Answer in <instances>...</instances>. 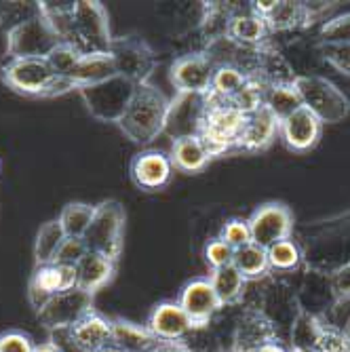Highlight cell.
<instances>
[{
  "label": "cell",
  "instance_id": "obj_1",
  "mask_svg": "<svg viewBox=\"0 0 350 352\" xmlns=\"http://www.w3.org/2000/svg\"><path fill=\"white\" fill-rule=\"evenodd\" d=\"M171 102L167 95L150 82L138 85L133 100L127 106L122 118L116 122L120 131L133 144H150L167 129Z\"/></svg>",
  "mask_w": 350,
  "mask_h": 352
},
{
  "label": "cell",
  "instance_id": "obj_2",
  "mask_svg": "<svg viewBox=\"0 0 350 352\" xmlns=\"http://www.w3.org/2000/svg\"><path fill=\"white\" fill-rule=\"evenodd\" d=\"M110 25H108V13L102 3H89V0H78L72 7L66 41L74 49H78L83 55H95V53H110L112 45Z\"/></svg>",
  "mask_w": 350,
  "mask_h": 352
},
{
  "label": "cell",
  "instance_id": "obj_3",
  "mask_svg": "<svg viewBox=\"0 0 350 352\" xmlns=\"http://www.w3.org/2000/svg\"><path fill=\"white\" fill-rule=\"evenodd\" d=\"M245 124V114L230 102L207 95V110L199 129V138L205 144L209 156H217L230 148H237L239 135Z\"/></svg>",
  "mask_w": 350,
  "mask_h": 352
},
{
  "label": "cell",
  "instance_id": "obj_4",
  "mask_svg": "<svg viewBox=\"0 0 350 352\" xmlns=\"http://www.w3.org/2000/svg\"><path fill=\"white\" fill-rule=\"evenodd\" d=\"M294 85L300 93L302 106L319 118L321 124L340 122L350 114V102L331 80L308 74V76H296Z\"/></svg>",
  "mask_w": 350,
  "mask_h": 352
},
{
  "label": "cell",
  "instance_id": "obj_5",
  "mask_svg": "<svg viewBox=\"0 0 350 352\" xmlns=\"http://www.w3.org/2000/svg\"><path fill=\"white\" fill-rule=\"evenodd\" d=\"M135 89H138L135 82L116 74L104 82L80 87L78 93H80L87 110L91 112V116H95L98 120H104V122H118L122 118L127 106H129V102L133 100Z\"/></svg>",
  "mask_w": 350,
  "mask_h": 352
},
{
  "label": "cell",
  "instance_id": "obj_6",
  "mask_svg": "<svg viewBox=\"0 0 350 352\" xmlns=\"http://www.w3.org/2000/svg\"><path fill=\"white\" fill-rule=\"evenodd\" d=\"M124 232V209L116 201H106L95 207L93 219L83 236L89 251L102 253L110 260H116L122 249Z\"/></svg>",
  "mask_w": 350,
  "mask_h": 352
},
{
  "label": "cell",
  "instance_id": "obj_7",
  "mask_svg": "<svg viewBox=\"0 0 350 352\" xmlns=\"http://www.w3.org/2000/svg\"><path fill=\"white\" fill-rule=\"evenodd\" d=\"M61 45V38L53 30L45 13L32 17L7 34L9 59H47V55Z\"/></svg>",
  "mask_w": 350,
  "mask_h": 352
},
{
  "label": "cell",
  "instance_id": "obj_8",
  "mask_svg": "<svg viewBox=\"0 0 350 352\" xmlns=\"http://www.w3.org/2000/svg\"><path fill=\"white\" fill-rule=\"evenodd\" d=\"M91 312H93V294L80 289V287H74V289L55 294L39 310V321L49 331L70 329Z\"/></svg>",
  "mask_w": 350,
  "mask_h": 352
},
{
  "label": "cell",
  "instance_id": "obj_9",
  "mask_svg": "<svg viewBox=\"0 0 350 352\" xmlns=\"http://www.w3.org/2000/svg\"><path fill=\"white\" fill-rule=\"evenodd\" d=\"M110 55L114 59L116 74L135 85L148 82L150 74L156 68V55L148 43L135 36L114 38L110 45Z\"/></svg>",
  "mask_w": 350,
  "mask_h": 352
},
{
  "label": "cell",
  "instance_id": "obj_10",
  "mask_svg": "<svg viewBox=\"0 0 350 352\" xmlns=\"http://www.w3.org/2000/svg\"><path fill=\"white\" fill-rule=\"evenodd\" d=\"M57 74L47 59H7L3 66L5 85L30 98H45Z\"/></svg>",
  "mask_w": 350,
  "mask_h": 352
},
{
  "label": "cell",
  "instance_id": "obj_11",
  "mask_svg": "<svg viewBox=\"0 0 350 352\" xmlns=\"http://www.w3.org/2000/svg\"><path fill=\"white\" fill-rule=\"evenodd\" d=\"M247 221L251 230V243L262 249H270L278 241L289 239L294 228L292 211L281 203L262 205Z\"/></svg>",
  "mask_w": 350,
  "mask_h": 352
},
{
  "label": "cell",
  "instance_id": "obj_12",
  "mask_svg": "<svg viewBox=\"0 0 350 352\" xmlns=\"http://www.w3.org/2000/svg\"><path fill=\"white\" fill-rule=\"evenodd\" d=\"M215 68L203 53L182 55L171 66V82L177 93L207 95L211 91V78Z\"/></svg>",
  "mask_w": 350,
  "mask_h": 352
},
{
  "label": "cell",
  "instance_id": "obj_13",
  "mask_svg": "<svg viewBox=\"0 0 350 352\" xmlns=\"http://www.w3.org/2000/svg\"><path fill=\"white\" fill-rule=\"evenodd\" d=\"M207 95L177 93V100L171 102L165 131L171 133L175 140L188 138V135H199L201 122L207 110Z\"/></svg>",
  "mask_w": 350,
  "mask_h": 352
},
{
  "label": "cell",
  "instance_id": "obj_14",
  "mask_svg": "<svg viewBox=\"0 0 350 352\" xmlns=\"http://www.w3.org/2000/svg\"><path fill=\"white\" fill-rule=\"evenodd\" d=\"M182 310L190 318L193 327H203L209 323V318L219 310L221 302L213 289V285L209 278H195L188 285H184V289L179 294Z\"/></svg>",
  "mask_w": 350,
  "mask_h": 352
},
{
  "label": "cell",
  "instance_id": "obj_15",
  "mask_svg": "<svg viewBox=\"0 0 350 352\" xmlns=\"http://www.w3.org/2000/svg\"><path fill=\"white\" fill-rule=\"evenodd\" d=\"M173 175L171 158L158 150L140 152L131 161V179L140 190L156 192L169 184Z\"/></svg>",
  "mask_w": 350,
  "mask_h": 352
},
{
  "label": "cell",
  "instance_id": "obj_16",
  "mask_svg": "<svg viewBox=\"0 0 350 352\" xmlns=\"http://www.w3.org/2000/svg\"><path fill=\"white\" fill-rule=\"evenodd\" d=\"M321 120L316 118L310 110L304 106L296 110L292 116L283 118L278 122V133L289 150L294 152H308L310 148L316 146L321 138Z\"/></svg>",
  "mask_w": 350,
  "mask_h": 352
},
{
  "label": "cell",
  "instance_id": "obj_17",
  "mask_svg": "<svg viewBox=\"0 0 350 352\" xmlns=\"http://www.w3.org/2000/svg\"><path fill=\"white\" fill-rule=\"evenodd\" d=\"M146 329L156 342H177L193 329V323L177 302H163L150 312Z\"/></svg>",
  "mask_w": 350,
  "mask_h": 352
},
{
  "label": "cell",
  "instance_id": "obj_18",
  "mask_svg": "<svg viewBox=\"0 0 350 352\" xmlns=\"http://www.w3.org/2000/svg\"><path fill=\"white\" fill-rule=\"evenodd\" d=\"M276 133H278V120L268 108H260L251 114H245V124L239 135L237 148L249 152L264 150L266 146H270Z\"/></svg>",
  "mask_w": 350,
  "mask_h": 352
},
{
  "label": "cell",
  "instance_id": "obj_19",
  "mask_svg": "<svg viewBox=\"0 0 350 352\" xmlns=\"http://www.w3.org/2000/svg\"><path fill=\"white\" fill-rule=\"evenodd\" d=\"M70 336H72L76 352H98L100 348L110 344L112 323L106 321L104 316L91 312L80 323L70 327Z\"/></svg>",
  "mask_w": 350,
  "mask_h": 352
},
{
  "label": "cell",
  "instance_id": "obj_20",
  "mask_svg": "<svg viewBox=\"0 0 350 352\" xmlns=\"http://www.w3.org/2000/svg\"><path fill=\"white\" fill-rule=\"evenodd\" d=\"M114 274V260L106 258L102 253L87 251L85 258L76 264V287L95 294L98 289L112 278Z\"/></svg>",
  "mask_w": 350,
  "mask_h": 352
},
{
  "label": "cell",
  "instance_id": "obj_21",
  "mask_svg": "<svg viewBox=\"0 0 350 352\" xmlns=\"http://www.w3.org/2000/svg\"><path fill=\"white\" fill-rule=\"evenodd\" d=\"M268 344H276L272 323L266 321V318L258 312L247 314L237 329V342H234L237 352H253V350L268 346Z\"/></svg>",
  "mask_w": 350,
  "mask_h": 352
},
{
  "label": "cell",
  "instance_id": "obj_22",
  "mask_svg": "<svg viewBox=\"0 0 350 352\" xmlns=\"http://www.w3.org/2000/svg\"><path fill=\"white\" fill-rule=\"evenodd\" d=\"M226 34L241 47H256L266 38L268 25H266L264 17H260L256 11L249 9V11H241V13L230 15Z\"/></svg>",
  "mask_w": 350,
  "mask_h": 352
},
{
  "label": "cell",
  "instance_id": "obj_23",
  "mask_svg": "<svg viewBox=\"0 0 350 352\" xmlns=\"http://www.w3.org/2000/svg\"><path fill=\"white\" fill-rule=\"evenodd\" d=\"M169 158L175 169H179L184 173H197L207 167L211 156L199 135H188V138L173 140Z\"/></svg>",
  "mask_w": 350,
  "mask_h": 352
},
{
  "label": "cell",
  "instance_id": "obj_24",
  "mask_svg": "<svg viewBox=\"0 0 350 352\" xmlns=\"http://www.w3.org/2000/svg\"><path fill=\"white\" fill-rule=\"evenodd\" d=\"M59 292H63L61 268L55 264L36 266L34 274L30 278V287H28V300L36 308V312Z\"/></svg>",
  "mask_w": 350,
  "mask_h": 352
},
{
  "label": "cell",
  "instance_id": "obj_25",
  "mask_svg": "<svg viewBox=\"0 0 350 352\" xmlns=\"http://www.w3.org/2000/svg\"><path fill=\"white\" fill-rule=\"evenodd\" d=\"M112 76H116V66H114L112 55L110 53H95V55H83L80 57L78 66L70 78L80 89V87L104 82Z\"/></svg>",
  "mask_w": 350,
  "mask_h": 352
},
{
  "label": "cell",
  "instance_id": "obj_26",
  "mask_svg": "<svg viewBox=\"0 0 350 352\" xmlns=\"http://www.w3.org/2000/svg\"><path fill=\"white\" fill-rule=\"evenodd\" d=\"M264 108H268L274 118L281 122L283 118L292 116L296 110L302 108L300 93L294 82H278V85H268L266 95H264Z\"/></svg>",
  "mask_w": 350,
  "mask_h": 352
},
{
  "label": "cell",
  "instance_id": "obj_27",
  "mask_svg": "<svg viewBox=\"0 0 350 352\" xmlns=\"http://www.w3.org/2000/svg\"><path fill=\"white\" fill-rule=\"evenodd\" d=\"M110 344H114L122 352H146L148 348L156 344V340L146 327L127 323V321H114Z\"/></svg>",
  "mask_w": 350,
  "mask_h": 352
},
{
  "label": "cell",
  "instance_id": "obj_28",
  "mask_svg": "<svg viewBox=\"0 0 350 352\" xmlns=\"http://www.w3.org/2000/svg\"><path fill=\"white\" fill-rule=\"evenodd\" d=\"M312 19L310 9L302 3H276L274 11L266 17V25L272 32H285L308 25Z\"/></svg>",
  "mask_w": 350,
  "mask_h": 352
},
{
  "label": "cell",
  "instance_id": "obj_29",
  "mask_svg": "<svg viewBox=\"0 0 350 352\" xmlns=\"http://www.w3.org/2000/svg\"><path fill=\"white\" fill-rule=\"evenodd\" d=\"M209 280L213 285V289H215L221 306H224V304H232V302H237L241 298L247 278L237 270L234 264H228L224 268L213 270L211 276H209Z\"/></svg>",
  "mask_w": 350,
  "mask_h": 352
},
{
  "label": "cell",
  "instance_id": "obj_30",
  "mask_svg": "<svg viewBox=\"0 0 350 352\" xmlns=\"http://www.w3.org/2000/svg\"><path fill=\"white\" fill-rule=\"evenodd\" d=\"M247 80H249V74L245 70H241L237 66H219L213 72L209 95H213V98H217V100L230 102L234 95L247 85Z\"/></svg>",
  "mask_w": 350,
  "mask_h": 352
},
{
  "label": "cell",
  "instance_id": "obj_31",
  "mask_svg": "<svg viewBox=\"0 0 350 352\" xmlns=\"http://www.w3.org/2000/svg\"><path fill=\"white\" fill-rule=\"evenodd\" d=\"M66 241V232H63L61 223L57 219L47 221L41 226L39 234H36V243H34V258H36V266H47L53 264L55 253L61 247V243Z\"/></svg>",
  "mask_w": 350,
  "mask_h": 352
},
{
  "label": "cell",
  "instance_id": "obj_32",
  "mask_svg": "<svg viewBox=\"0 0 350 352\" xmlns=\"http://www.w3.org/2000/svg\"><path fill=\"white\" fill-rule=\"evenodd\" d=\"M93 213H95V207L87 205V203H70L61 209L57 221L61 223L63 232L66 236H74V239H83L89 223L93 219Z\"/></svg>",
  "mask_w": 350,
  "mask_h": 352
},
{
  "label": "cell",
  "instance_id": "obj_33",
  "mask_svg": "<svg viewBox=\"0 0 350 352\" xmlns=\"http://www.w3.org/2000/svg\"><path fill=\"white\" fill-rule=\"evenodd\" d=\"M232 264L237 266V270L245 276V278H256L260 274H264L270 266H268V255L266 249L258 247V245H245L241 249L234 251V260Z\"/></svg>",
  "mask_w": 350,
  "mask_h": 352
},
{
  "label": "cell",
  "instance_id": "obj_34",
  "mask_svg": "<svg viewBox=\"0 0 350 352\" xmlns=\"http://www.w3.org/2000/svg\"><path fill=\"white\" fill-rule=\"evenodd\" d=\"M41 13V3H0V30L9 34L11 30Z\"/></svg>",
  "mask_w": 350,
  "mask_h": 352
},
{
  "label": "cell",
  "instance_id": "obj_35",
  "mask_svg": "<svg viewBox=\"0 0 350 352\" xmlns=\"http://www.w3.org/2000/svg\"><path fill=\"white\" fill-rule=\"evenodd\" d=\"M80 57H83V53H80L78 49H74V47L68 45V43H61V45H57V47L47 55V61H49V66L53 68V72H55L57 76H66V78H70L72 72H74L76 66H78Z\"/></svg>",
  "mask_w": 350,
  "mask_h": 352
},
{
  "label": "cell",
  "instance_id": "obj_36",
  "mask_svg": "<svg viewBox=\"0 0 350 352\" xmlns=\"http://www.w3.org/2000/svg\"><path fill=\"white\" fill-rule=\"evenodd\" d=\"M268 266L274 270H294L300 264V249L292 239L278 241L270 249H266Z\"/></svg>",
  "mask_w": 350,
  "mask_h": 352
},
{
  "label": "cell",
  "instance_id": "obj_37",
  "mask_svg": "<svg viewBox=\"0 0 350 352\" xmlns=\"http://www.w3.org/2000/svg\"><path fill=\"white\" fill-rule=\"evenodd\" d=\"M312 352H350V338L336 327L319 323L312 342Z\"/></svg>",
  "mask_w": 350,
  "mask_h": 352
},
{
  "label": "cell",
  "instance_id": "obj_38",
  "mask_svg": "<svg viewBox=\"0 0 350 352\" xmlns=\"http://www.w3.org/2000/svg\"><path fill=\"white\" fill-rule=\"evenodd\" d=\"M323 45H350V13L333 17L321 28Z\"/></svg>",
  "mask_w": 350,
  "mask_h": 352
},
{
  "label": "cell",
  "instance_id": "obj_39",
  "mask_svg": "<svg viewBox=\"0 0 350 352\" xmlns=\"http://www.w3.org/2000/svg\"><path fill=\"white\" fill-rule=\"evenodd\" d=\"M87 245L83 239H74V236H66V241L61 243V247L55 253V266H76L85 255H87Z\"/></svg>",
  "mask_w": 350,
  "mask_h": 352
},
{
  "label": "cell",
  "instance_id": "obj_40",
  "mask_svg": "<svg viewBox=\"0 0 350 352\" xmlns=\"http://www.w3.org/2000/svg\"><path fill=\"white\" fill-rule=\"evenodd\" d=\"M226 245H230L234 251L249 245L251 243V230H249V221L247 219H230L228 223H224L219 236Z\"/></svg>",
  "mask_w": 350,
  "mask_h": 352
},
{
  "label": "cell",
  "instance_id": "obj_41",
  "mask_svg": "<svg viewBox=\"0 0 350 352\" xmlns=\"http://www.w3.org/2000/svg\"><path fill=\"white\" fill-rule=\"evenodd\" d=\"M232 260H234V249L230 245H226L221 239H215L205 247V262L213 270L232 264Z\"/></svg>",
  "mask_w": 350,
  "mask_h": 352
},
{
  "label": "cell",
  "instance_id": "obj_42",
  "mask_svg": "<svg viewBox=\"0 0 350 352\" xmlns=\"http://www.w3.org/2000/svg\"><path fill=\"white\" fill-rule=\"evenodd\" d=\"M321 53L338 72L350 76V45H321Z\"/></svg>",
  "mask_w": 350,
  "mask_h": 352
},
{
  "label": "cell",
  "instance_id": "obj_43",
  "mask_svg": "<svg viewBox=\"0 0 350 352\" xmlns=\"http://www.w3.org/2000/svg\"><path fill=\"white\" fill-rule=\"evenodd\" d=\"M34 344L32 340L19 331H11L0 336V352H34Z\"/></svg>",
  "mask_w": 350,
  "mask_h": 352
},
{
  "label": "cell",
  "instance_id": "obj_44",
  "mask_svg": "<svg viewBox=\"0 0 350 352\" xmlns=\"http://www.w3.org/2000/svg\"><path fill=\"white\" fill-rule=\"evenodd\" d=\"M333 289H336V294L340 296V298H350V264L348 266H344L338 274H336V278H333Z\"/></svg>",
  "mask_w": 350,
  "mask_h": 352
},
{
  "label": "cell",
  "instance_id": "obj_45",
  "mask_svg": "<svg viewBox=\"0 0 350 352\" xmlns=\"http://www.w3.org/2000/svg\"><path fill=\"white\" fill-rule=\"evenodd\" d=\"M146 352H190L186 346L177 344V342H156L152 348H148Z\"/></svg>",
  "mask_w": 350,
  "mask_h": 352
},
{
  "label": "cell",
  "instance_id": "obj_46",
  "mask_svg": "<svg viewBox=\"0 0 350 352\" xmlns=\"http://www.w3.org/2000/svg\"><path fill=\"white\" fill-rule=\"evenodd\" d=\"M34 352H61L53 342H47V344H41V346H36L34 348Z\"/></svg>",
  "mask_w": 350,
  "mask_h": 352
},
{
  "label": "cell",
  "instance_id": "obj_47",
  "mask_svg": "<svg viewBox=\"0 0 350 352\" xmlns=\"http://www.w3.org/2000/svg\"><path fill=\"white\" fill-rule=\"evenodd\" d=\"M253 352H287L283 346H278V344H268V346H262V348H258V350H253Z\"/></svg>",
  "mask_w": 350,
  "mask_h": 352
},
{
  "label": "cell",
  "instance_id": "obj_48",
  "mask_svg": "<svg viewBox=\"0 0 350 352\" xmlns=\"http://www.w3.org/2000/svg\"><path fill=\"white\" fill-rule=\"evenodd\" d=\"M98 352H122V350H120V348H116L114 344H106V346H104V348H100Z\"/></svg>",
  "mask_w": 350,
  "mask_h": 352
},
{
  "label": "cell",
  "instance_id": "obj_49",
  "mask_svg": "<svg viewBox=\"0 0 350 352\" xmlns=\"http://www.w3.org/2000/svg\"><path fill=\"white\" fill-rule=\"evenodd\" d=\"M294 352H312V350L310 348H296Z\"/></svg>",
  "mask_w": 350,
  "mask_h": 352
}]
</instances>
